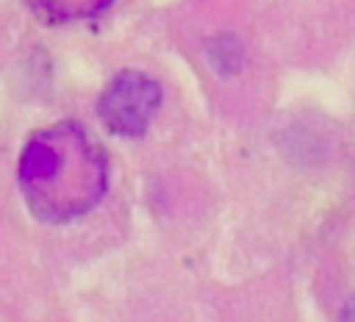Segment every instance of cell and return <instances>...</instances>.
<instances>
[{
	"instance_id": "1",
	"label": "cell",
	"mask_w": 355,
	"mask_h": 322,
	"mask_svg": "<svg viewBox=\"0 0 355 322\" xmlns=\"http://www.w3.org/2000/svg\"><path fill=\"white\" fill-rule=\"evenodd\" d=\"M108 186V158L94 133L78 122L36 130L19 155V189L28 208L53 225L92 211Z\"/></svg>"
},
{
	"instance_id": "4",
	"label": "cell",
	"mask_w": 355,
	"mask_h": 322,
	"mask_svg": "<svg viewBox=\"0 0 355 322\" xmlns=\"http://www.w3.org/2000/svg\"><path fill=\"white\" fill-rule=\"evenodd\" d=\"M341 322H355V297L344 305V311H341Z\"/></svg>"
},
{
	"instance_id": "3",
	"label": "cell",
	"mask_w": 355,
	"mask_h": 322,
	"mask_svg": "<svg viewBox=\"0 0 355 322\" xmlns=\"http://www.w3.org/2000/svg\"><path fill=\"white\" fill-rule=\"evenodd\" d=\"M28 3L47 22H78L105 11L114 0H28Z\"/></svg>"
},
{
	"instance_id": "2",
	"label": "cell",
	"mask_w": 355,
	"mask_h": 322,
	"mask_svg": "<svg viewBox=\"0 0 355 322\" xmlns=\"http://www.w3.org/2000/svg\"><path fill=\"white\" fill-rule=\"evenodd\" d=\"M158 105H161L158 80L139 69H122L103 89L97 111L111 133L133 139L150 128Z\"/></svg>"
}]
</instances>
